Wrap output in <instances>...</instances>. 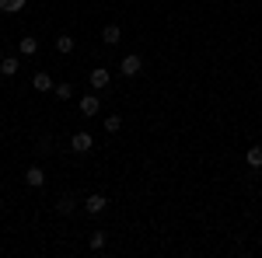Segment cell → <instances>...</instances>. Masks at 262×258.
Instances as JSON below:
<instances>
[{"label":"cell","mask_w":262,"mask_h":258,"mask_svg":"<svg viewBox=\"0 0 262 258\" xmlns=\"http://www.w3.org/2000/svg\"><path fill=\"white\" fill-rule=\"evenodd\" d=\"M122 77H137V74H140L143 70V63H140V56H137V53H129V56H122Z\"/></svg>","instance_id":"obj_1"},{"label":"cell","mask_w":262,"mask_h":258,"mask_svg":"<svg viewBox=\"0 0 262 258\" xmlns=\"http://www.w3.org/2000/svg\"><path fill=\"white\" fill-rule=\"evenodd\" d=\"M105 206H108V199L98 196V192H91V196L84 199V209L91 213V217H98V213H105Z\"/></svg>","instance_id":"obj_2"},{"label":"cell","mask_w":262,"mask_h":258,"mask_svg":"<svg viewBox=\"0 0 262 258\" xmlns=\"http://www.w3.org/2000/svg\"><path fill=\"white\" fill-rule=\"evenodd\" d=\"M88 80H91V91H101V87H108V80H112V74H108L105 66H95Z\"/></svg>","instance_id":"obj_3"},{"label":"cell","mask_w":262,"mask_h":258,"mask_svg":"<svg viewBox=\"0 0 262 258\" xmlns=\"http://www.w3.org/2000/svg\"><path fill=\"white\" fill-rule=\"evenodd\" d=\"M70 150H74V154H88V150H91V136H88V133H74Z\"/></svg>","instance_id":"obj_4"},{"label":"cell","mask_w":262,"mask_h":258,"mask_svg":"<svg viewBox=\"0 0 262 258\" xmlns=\"http://www.w3.org/2000/svg\"><path fill=\"white\" fill-rule=\"evenodd\" d=\"M25 185H28V189H42V185H46L42 168H28V171H25Z\"/></svg>","instance_id":"obj_5"},{"label":"cell","mask_w":262,"mask_h":258,"mask_svg":"<svg viewBox=\"0 0 262 258\" xmlns=\"http://www.w3.org/2000/svg\"><path fill=\"white\" fill-rule=\"evenodd\" d=\"M119 39H122V28H119V25H105V28H101V42H105V45H116Z\"/></svg>","instance_id":"obj_6"},{"label":"cell","mask_w":262,"mask_h":258,"mask_svg":"<svg viewBox=\"0 0 262 258\" xmlns=\"http://www.w3.org/2000/svg\"><path fill=\"white\" fill-rule=\"evenodd\" d=\"M98 108H101L98 95H84V98H81V112H84V115H98Z\"/></svg>","instance_id":"obj_7"},{"label":"cell","mask_w":262,"mask_h":258,"mask_svg":"<svg viewBox=\"0 0 262 258\" xmlns=\"http://www.w3.org/2000/svg\"><path fill=\"white\" fill-rule=\"evenodd\" d=\"M32 87H35V91H53V87H56V84H53V77H49V74H46V70H39V74H35V77H32Z\"/></svg>","instance_id":"obj_8"},{"label":"cell","mask_w":262,"mask_h":258,"mask_svg":"<svg viewBox=\"0 0 262 258\" xmlns=\"http://www.w3.org/2000/svg\"><path fill=\"white\" fill-rule=\"evenodd\" d=\"M18 70H21V63L14 60V56H7V60H0V74H4V77H14Z\"/></svg>","instance_id":"obj_9"},{"label":"cell","mask_w":262,"mask_h":258,"mask_svg":"<svg viewBox=\"0 0 262 258\" xmlns=\"http://www.w3.org/2000/svg\"><path fill=\"white\" fill-rule=\"evenodd\" d=\"M53 95H56L60 101H70V98H74V84H56V87H53Z\"/></svg>","instance_id":"obj_10"},{"label":"cell","mask_w":262,"mask_h":258,"mask_svg":"<svg viewBox=\"0 0 262 258\" xmlns=\"http://www.w3.org/2000/svg\"><path fill=\"white\" fill-rule=\"evenodd\" d=\"M21 7H25V0H0V11L4 14H18Z\"/></svg>","instance_id":"obj_11"},{"label":"cell","mask_w":262,"mask_h":258,"mask_svg":"<svg viewBox=\"0 0 262 258\" xmlns=\"http://www.w3.org/2000/svg\"><path fill=\"white\" fill-rule=\"evenodd\" d=\"M18 49L25 53V56H35V53H39V42H35V39H21Z\"/></svg>","instance_id":"obj_12"},{"label":"cell","mask_w":262,"mask_h":258,"mask_svg":"<svg viewBox=\"0 0 262 258\" xmlns=\"http://www.w3.org/2000/svg\"><path fill=\"white\" fill-rule=\"evenodd\" d=\"M56 53H63V56L74 53V39H70V35H60V39H56Z\"/></svg>","instance_id":"obj_13"},{"label":"cell","mask_w":262,"mask_h":258,"mask_svg":"<svg viewBox=\"0 0 262 258\" xmlns=\"http://www.w3.org/2000/svg\"><path fill=\"white\" fill-rule=\"evenodd\" d=\"M245 160H248L252 168H262V147H252V150L245 154Z\"/></svg>","instance_id":"obj_14"},{"label":"cell","mask_w":262,"mask_h":258,"mask_svg":"<svg viewBox=\"0 0 262 258\" xmlns=\"http://www.w3.org/2000/svg\"><path fill=\"white\" fill-rule=\"evenodd\" d=\"M56 209H60V213H67V217H70V213H74V209H77V202H74V199H70V196H63L60 202H56Z\"/></svg>","instance_id":"obj_15"},{"label":"cell","mask_w":262,"mask_h":258,"mask_svg":"<svg viewBox=\"0 0 262 258\" xmlns=\"http://www.w3.org/2000/svg\"><path fill=\"white\" fill-rule=\"evenodd\" d=\"M105 129H108V133H119V129H122V119H119V115H108V119H105Z\"/></svg>","instance_id":"obj_16"},{"label":"cell","mask_w":262,"mask_h":258,"mask_svg":"<svg viewBox=\"0 0 262 258\" xmlns=\"http://www.w3.org/2000/svg\"><path fill=\"white\" fill-rule=\"evenodd\" d=\"M101 248H105V234L95 230V234H91V251H101Z\"/></svg>","instance_id":"obj_17"},{"label":"cell","mask_w":262,"mask_h":258,"mask_svg":"<svg viewBox=\"0 0 262 258\" xmlns=\"http://www.w3.org/2000/svg\"><path fill=\"white\" fill-rule=\"evenodd\" d=\"M259 196H262V189H259Z\"/></svg>","instance_id":"obj_18"}]
</instances>
